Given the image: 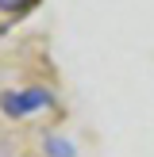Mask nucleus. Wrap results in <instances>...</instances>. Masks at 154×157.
<instances>
[{"mask_svg": "<svg viewBox=\"0 0 154 157\" xmlns=\"http://www.w3.org/2000/svg\"><path fill=\"white\" fill-rule=\"evenodd\" d=\"M50 104V92L46 88H23V92H4L0 96V107H4V115H12V119H23V115L38 111V107Z\"/></svg>", "mask_w": 154, "mask_h": 157, "instance_id": "obj_1", "label": "nucleus"}, {"mask_svg": "<svg viewBox=\"0 0 154 157\" xmlns=\"http://www.w3.org/2000/svg\"><path fill=\"white\" fill-rule=\"evenodd\" d=\"M46 150H50V157H73L69 142H62V138H46Z\"/></svg>", "mask_w": 154, "mask_h": 157, "instance_id": "obj_2", "label": "nucleus"}, {"mask_svg": "<svg viewBox=\"0 0 154 157\" xmlns=\"http://www.w3.org/2000/svg\"><path fill=\"white\" fill-rule=\"evenodd\" d=\"M27 8H31V0H0V12H8V15H19Z\"/></svg>", "mask_w": 154, "mask_h": 157, "instance_id": "obj_3", "label": "nucleus"}]
</instances>
